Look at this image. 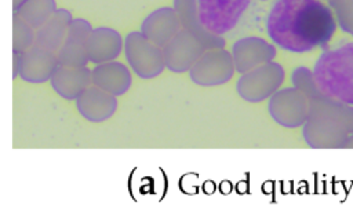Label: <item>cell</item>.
<instances>
[{"instance_id": "cell-20", "label": "cell", "mask_w": 353, "mask_h": 208, "mask_svg": "<svg viewBox=\"0 0 353 208\" xmlns=\"http://www.w3.org/2000/svg\"><path fill=\"white\" fill-rule=\"evenodd\" d=\"M57 10L55 0H26L14 14L37 30Z\"/></svg>"}, {"instance_id": "cell-5", "label": "cell", "mask_w": 353, "mask_h": 208, "mask_svg": "<svg viewBox=\"0 0 353 208\" xmlns=\"http://www.w3.org/2000/svg\"><path fill=\"white\" fill-rule=\"evenodd\" d=\"M284 76L285 73L283 66L272 61L243 73L236 83V90L240 98L244 101L258 103L269 99L276 91L280 90Z\"/></svg>"}, {"instance_id": "cell-28", "label": "cell", "mask_w": 353, "mask_h": 208, "mask_svg": "<svg viewBox=\"0 0 353 208\" xmlns=\"http://www.w3.org/2000/svg\"><path fill=\"white\" fill-rule=\"evenodd\" d=\"M261 1H265V0H261Z\"/></svg>"}, {"instance_id": "cell-22", "label": "cell", "mask_w": 353, "mask_h": 208, "mask_svg": "<svg viewBox=\"0 0 353 208\" xmlns=\"http://www.w3.org/2000/svg\"><path fill=\"white\" fill-rule=\"evenodd\" d=\"M36 43V29L14 14L12 17V51L23 52Z\"/></svg>"}, {"instance_id": "cell-4", "label": "cell", "mask_w": 353, "mask_h": 208, "mask_svg": "<svg viewBox=\"0 0 353 208\" xmlns=\"http://www.w3.org/2000/svg\"><path fill=\"white\" fill-rule=\"evenodd\" d=\"M124 54L128 65L141 79H154L165 67L163 47L150 41L141 30L125 36Z\"/></svg>"}, {"instance_id": "cell-9", "label": "cell", "mask_w": 353, "mask_h": 208, "mask_svg": "<svg viewBox=\"0 0 353 208\" xmlns=\"http://www.w3.org/2000/svg\"><path fill=\"white\" fill-rule=\"evenodd\" d=\"M207 47L193 33L181 29L176 36L163 47L165 67L174 73L189 72Z\"/></svg>"}, {"instance_id": "cell-10", "label": "cell", "mask_w": 353, "mask_h": 208, "mask_svg": "<svg viewBox=\"0 0 353 208\" xmlns=\"http://www.w3.org/2000/svg\"><path fill=\"white\" fill-rule=\"evenodd\" d=\"M232 55L236 72L240 74L250 72L263 63L272 62L277 55L276 47L262 37L247 36L234 41Z\"/></svg>"}, {"instance_id": "cell-26", "label": "cell", "mask_w": 353, "mask_h": 208, "mask_svg": "<svg viewBox=\"0 0 353 208\" xmlns=\"http://www.w3.org/2000/svg\"><path fill=\"white\" fill-rule=\"evenodd\" d=\"M26 0H12V6H14V10H17L19 6H22Z\"/></svg>"}, {"instance_id": "cell-15", "label": "cell", "mask_w": 353, "mask_h": 208, "mask_svg": "<svg viewBox=\"0 0 353 208\" xmlns=\"http://www.w3.org/2000/svg\"><path fill=\"white\" fill-rule=\"evenodd\" d=\"M50 81L59 96L66 101H76L92 84V73L87 66L58 65Z\"/></svg>"}, {"instance_id": "cell-16", "label": "cell", "mask_w": 353, "mask_h": 208, "mask_svg": "<svg viewBox=\"0 0 353 208\" xmlns=\"http://www.w3.org/2000/svg\"><path fill=\"white\" fill-rule=\"evenodd\" d=\"M123 48L124 40L117 30L108 26L92 28L87 41V56L90 62L99 65L114 61Z\"/></svg>"}, {"instance_id": "cell-6", "label": "cell", "mask_w": 353, "mask_h": 208, "mask_svg": "<svg viewBox=\"0 0 353 208\" xmlns=\"http://www.w3.org/2000/svg\"><path fill=\"white\" fill-rule=\"evenodd\" d=\"M310 110L309 98L296 87L280 88L268 103V112L273 121L284 128H298L305 124Z\"/></svg>"}, {"instance_id": "cell-14", "label": "cell", "mask_w": 353, "mask_h": 208, "mask_svg": "<svg viewBox=\"0 0 353 208\" xmlns=\"http://www.w3.org/2000/svg\"><path fill=\"white\" fill-rule=\"evenodd\" d=\"M77 112L91 123H102L117 110V99L113 94L91 84L76 99Z\"/></svg>"}, {"instance_id": "cell-12", "label": "cell", "mask_w": 353, "mask_h": 208, "mask_svg": "<svg viewBox=\"0 0 353 208\" xmlns=\"http://www.w3.org/2000/svg\"><path fill=\"white\" fill-rule=\"evenodd\" d=\"M181 29V21L174 7L156 8L141 23L143 36L160 47L168 44Z\"/></svg>"}, {"instance_id": "cell-24", "label": "cell", "mask_w": 353, "mask_h": 208, "mask_svg": "<svg viewBox=\"0 0 353 208\" xmlns=\"http://www.w3.org/2000/svg\"><path fill=\"white\" fill-rule=\"evenodd\" d=\"M19 67H21V52L12 51V77H19Z\"/></svg>"}, {"instance_id": "cell-7", "label": "cell", "mask_w": 353, "mask_h": 208, "mask_svg": "<svg viewBox=\"0 0 353 208\" xmlns=\"http://www.w3.org/2000/svg\"><path fill=\"white\" fill-rule=\"evenodd\" d=\"M236 72L232 52L225 48L207 50L190 67V80L201 87H214L228 83Z\"/></svg>"}, {"instance_id": "cell-18", "label": "cell", "mask_w": 353, "mask_h": 208, "mask_svg": "<svg viewBox=\"0 0 353 208\" xmlns=\"http://www.w3.org/2000/svg\"><path fill=\"white\" fill-rule=\"evenodd\" d=\"M91 73L92 84L113 94L114 96L125 94L132 84L130 69L124 63L117 61L95 65Z\"/></svg>"}, {"instance_id": "cell-11", "label": "cell", "mask_w": 353, "mask_h": 208, "mask_svg": "<svg viewBox=\"0 0 353 208\" xmlns=\"http://www.w3.org/2000/svg\"><path fill=\"white\" fill-rule=\"evenodd\" d=\"M92 30L91 23L84 18H74L69 32L57 51L59 65L65 66H87V41Z\"/></svg>"}, {"instance_id": "cell-21", "label": "cell", "mask_w": 353, "mask_h": 208, "mask_svg": "<svg viewBox=\"0 0 353 208\" xmlns=\"http://www.w3.org/2000/svg\"><path fill=\"white\" fill-rule=\"evenodd\" d=\"M291 81H292L294 87L301 90L309 98V101H314V99L325 95L321 91V88L319 87V84L314 79L313 70L306 66L295 67L291 73Z\"/></svg>"}, {"instance_id": "cell-27", "label": "cell", "mask_w": 353, "mask_h": 208, "mask_svg": "<svg viewBox=\"0 0 353 208\" xmlns=\"http://www.w3.org/2000/svg\"><path fill=\"white\" fill-rule=\"evenodd\" d=\"M327 1H331V0H327Z\"/></svg>"}, {"instance_id": "cell-1", "label": "cell", "mask_w": 353, "mask_h": 208, "mask_svg": "<svg viewBox=\"0 0 353 208\" xmlns=\"http://www.w3.org/2000/svg\"><path fill=\"white\" fill-rule=\"evenodd\" d=\"M335 29L332 10L321 0H276L266 17L268 36L290 52L324 48Z\"/></svg>"}, {"instance_id": "cell-23", "label": "cell", "mask_w": 353, "mask_h": 208, "mask_svg": "<svg viewBox=\"0 0 353 208\" xmlns=\"http://www.w3.org/2000/svg\"><path fill=\"white\" fill-rule=\"evenodd\" d=\"M328 6L334 11L339 28L353 36V0H331Z\"/></svg>"}, {"instance_id": "cell-25", "label": "cell", "mask_w": 353, "mask_h": 208, "mask_svg": "<svg viewBox=\"0 0 353 208\" xmlns=\"http://www.w3.org/2000/svg\"><path fill=\"white\" fill-rule=\"evenodd\" d=\"M342 149H353V134H349L347 138L345 139Z\"/></svg>"}, {"instance_id": "cell-17", "label": "cell", "mask_w": 353, "mask_h": 208, "mask_svg": "<svg viewBox=\"0 0 353 208\" xmlns=\"http://www.w3.org/2000/svg\"><path fill=\"white\" fill-rule=\"evenodd\" d=\"M172 7L175 8L176 14L179 17L182 29L197 36L201 40V43L207 47V50L225 47V39L219 34L210 32L201 23L200 17H199L197 0H174Z\"/></svg>"}, {"instance_id": "cell-3", "label": "cell", "mask_w": 353, "mask_h": 208, "mask_svg": "<svg viewBox=\"0 0 353 208\" xmlns=\"http://www.w3.org/2000/svg\"><path fill=\"white\" fill-rule=\"evenodd\" d=\"M313 73L325 95L353 105V41L325 50L317 58Z\"/></svg>"}, {"instance_id": "cell-19", "label": "cell", "mask_w": 353, "mask_h": 208, "mask_svg": "<svg viewBox=\"0 0 353 208\" xmlns=\"http://www.w3.org/2000/svg\"><path fill=\"white\" fill-rule=\"evenodd\" d=\"M73 17L69 10L58 8L37 30H36V45L55 52L62 45L69 28L73 22Z\"/></svg>"}, {"instance_id": "cell-2", "label": "cell", "mask_w": 353, "mask_h": 208, "mask_svg": "<svg viewBox=\"0 0 353 208\" xmlns=\"http://www.w3.org/2000/svg\"><path fill=\"white\" fill-rule=\"evenodd\" d=\"M353 134V105L323 95L310 101L307 120L302 125V138L312 149H342Z\"/></svg>"}, {"instance_id": "cell-8", "label": "cell", "mask_w": 353, "mask_h": 208, "mask_svg": "<svg viewBox=\"0 0 353 208\" xmlns=\"http://www.w3.org/2000/svg\"><path fill=\"white\" fill-rule=\"evenodd\" d=\"M248 4L250 0H197L201 23L219 36L237 25Z\"/></svg>"}, {"instance_id": "cell-13", "label": "cell", "mask_w": 353, "mask_h": 208, "mask_svg": "<svg viewBox=\"0 0 353 208\" xmlns=\"http://www.w3.org/2000/svg\"><path fill=\"white\" fill-rule=\"evenodd\" d=\"M58 65L55 52L34 44L21 52L19 77L28 83H44L51 80Z\"/></svg>"}]
</instances>
